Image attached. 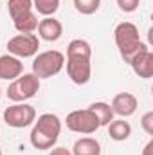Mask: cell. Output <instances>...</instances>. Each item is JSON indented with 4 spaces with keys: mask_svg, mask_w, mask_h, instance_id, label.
<instances>
[{
    "mask_svg": "<svg viewBox=\"0 0 153 155\" xmlns=\"http://www.w3.org/2000/svg\"><path fill=\"white\" fill-rule=\"evenodd\" d=\"M67 76L74 85H86L92 78V47L86 40L74 38L67 45L65 54Z\"/></svg>",
    "mask_w": 153,
    "mask_h": 155,
    "instance_id": "cell-1",
    "label": "cell"
},
{
    "mask_svg": "<svg viewBox=\"0 0 153 155\" xmlns=\"http://www.w3.org/2000/svg\"><path fill=\"white\" fill-rule=\"evenodd\" d=\"M61 126H63V121L56 114L45 112V114L38 116L34 119L31 134H29L31 146L34 150H50V148H54L58 139H60Z\"/></svg>",
    "mask_w": 153,
    "mask_h": 155,
    "instance_id": "cell-2",
    "label": "cell"
},
{
    "mask_svg": "<svg viewBox=\"0 0 153 155\" xmlns=\"http://www.w3.org/2000/svg\"><path fill=\"white\" fill-rule=\"evenodd\" d=\"M114 41H115V47H117L119 54H121V58L124 60V63H128L135 54L150 49L142 41L139 27L133 22H121V24H117L114 29Z\"/></svg>",
    "mask_w": 153,
    "mask_h": 155,
    "instance_id": "cell-3",
    "label": "cell"
},
{
    "mask_svg": "<svg viewBox=\"0 0 153 155\" xmlns=\"http://www.w3.org/2000/svg\"><path fill=\"white\" fill-rule=\"evenodd\" d=\"M65 67V54L60 51H43L38 52L33 58V65H31V72L40 79H49V78L58 76Z\"/></svg>",
    "mask_w": 153,
    "mask_h": 155,
    "instance_id": "cell-4",
    "label": "cell"
},
{
    "mask_svg": "<svg viewBox=\"0 0 153 155\" xmlns=\"http://www.w3.org/2000/svg\"><path fill=\"white\" fill-rule=\"evenodd\" d=\"M40 78L33 72H22L13 81H9V87L5 90V96L13 103H25L27 99L34 97L40 92Z\"/></svg>",
    "mask_w": 153,
    "mask_h": 155,
    "instance_id": "cell-5",
    "label": "cell"
},
{
    "mask_svg": "<svg viewBox=\"0 0 153 155\" xmlns=\"http://www.w3.org/2000/svg\"><path fill=\"white\" fill-rule=\"evenodd\" d=\"M65 126L74 132V134H81V135H92L96 134L101 124L97 121L96 114L86 107V108H77V110H72L70 114H67L65 117Z\"/></svg>",
    "mask_w": 153,
    "mask_h": 155,
    "instance_id": "cell-6",
    "label": "cell"
},
{
    "mask_svg": "<svg viewBox=\"0 0 153 155\" xmlns=\"http://www.w3.org/2000/svg\"><path fill=\"white\" fill-rule=\"evenodd\" d=\"M2 117L9 128H16V130L27 128L36 119V108L29 103H13L4 110Z\"/></svg>",
    "mask_w": 153,
    "mask_h": 155,
    "instance_id": "cell-7",
    "label": "cell"
},
{
    "mask_svg": "<svg viewBox=\"0 0 153 155\" xmlns=\"http://www.w3.org/2000/svg\"><path fill=\"white\" fill-rule=\"evenodd\" d=\"M7 54L24 58H34L40 49V38L34 33H18L16 36L7 40Z\"/></svg>",
    "mask_w": 153,
    "mask_h": 155,
    "instance_id": "cell-8",
    "label": "cell"
},
{
    "mask_svg": "<svg viewBox=\"0 0 153 155\" xmlns=\"http://www.w3.org/2000/svg\"><path fill=\"white\" fill-rule=\"evenodd\" d=\"M110 107H112L114 116H119V117H122V119H126V117L133 116L137 112L139 99L132 92H119V94L114 96Z\"/></svg>",
    "mask_w": 153,
    "mask_h": 155,
    "instance_id": "cell-9",
    "label": "cell"
},
{
    "mask_svg": "<svg viewBox=\"0 0 153 155\" xmlns=\"http://www.w3.org/2000/svg\"><path fill=\"white\" fill-rule=\"evenodd\" d=\"M38 36L40 40H45V41H58V40L63 36V24L54 18V16H43L38 22Z\"/></svg>",
    "mask_w": 153,
    "mask_h": 155,
    "instance_id": "cell-10",
    "label": "cell"
},
{
    "mask_svg": "<svg viewBox=\"0 0 153 155\" xmlns=\"http://www.w3.org/2000/svg\"><path fill=\"white\" fill-rule=\"evenodd\" d=\"M128 65L132 67V71H133L139 78L150 79V78L153 76V52L150 49H146V51L135 54V56L128 61Z\"/></svg>",
    "mask_w": 153,
    "mask_h": 155,
    "instance_id": "cell-11",
    "label": "cell"
},
{
    "mask_svg": "<svg viewBox=\"0 0 153 155\" xmlns=\"http://www.w3.org/2000/svg\"><path fill=\"white\" fill-rule=\"evenodd\" d=\"M24 72V63L20 58L11 56V54H2L0 56V79L13 81Z\"/></svg>",
    "mask_w": 153,
    "mask_h": 155,
    "instance_id": "cell-12",
    "label": "cell"
},
{
    "mask_svg": "<svg viewBox=\"0 0 153 155\" xmlns=\"http://www.w3.org/2000/svg\"><path fill=\"white\" fill-rule=\"evenodd\" d=\"M106 128H108L110 139H112V141H117V143H122V141L130 139V135H132V124H130L128 121H124L122 117L110 121Z\"/></svg>",
    "mask_w": 153,
    "mask_h": 155,
    "instance_id": "cell-13",
    "label": "cell"
},
{
    "mask_svg": "<svg viewBox=\"0 0 153 155\" xmlns=\"http://www.w3.org/2000/svg\"><path fill=\"white\" fill-rule=\"evenodd\" d=\"M72 155H101V143L96 137H81L72 146Z\"/></svg>",
    "mask_w": 153,
    "mask_h": 155,
    "instance_id": "cell-14",
    "label": "cell"
},
{
    "mask_svg": "<svg viewBox=\"0 0 153 155\" xmlns=\"http://www.w3.org/2000/svg\"><path fill=\"white\" fill-rule=\"evenodd\" d=\"M88 108L96 114V117H97V121H99L101 126H108V123L115 119L110 103H105V101H94V103L88 105Z\"/></svg>",
    "mask_w": 153,
    "mask_h": 155,
    "instance_id": "cell-15",
    "label": "cell"
},
{
    "mask_svg": "<svg viewBox=\"0 0 153 155\" xmlns=\"http://www.w3.org/2000/svg\"><path fill=\"white\" fill-rule=\"evenodd\" d=\"M38 22H40L38 15H36L34 11H31V13H27V15H24V16L13 20V27H15L18 33H34L36 27H38Z\"/></svg>",
    "mask_w": 153,
    "mask_h": 155,
    "instance_id": "cell-16",
    "label": "cell"
},
{
    "mask_svg": "<svg viewBox=\"0 0 153 155\" xmlns=\"http://www.w3.org/2000/svg\"><path fill=\"white\" fill-rule=\"evenodd\" d=\"M34 11L33 9V0H9L7 2V13L11 16V20H16L27 13Z\"/></svg>",
    "mask_w": 153,
    "mask_h": 155,
    "instance_id": "cell-17",
    "label": "cell"
},
{
    "mask_svg": "<svg viewBox=\"0 0 153 155\" xmlns=\"http://www.w3.org/2000/svg\"><path fill=\"white\" fill-rule=\"evenodd\" d=\"M33 9L41 16H54L60 9V0H33Z\"/></svg>",
    "mask_w": 153,
    "mask_h": 155,
    "instance_id": "cell-18",
    "label": "cell"
},
{
    "mask_svg": "<svg viewBox=\"0 0 153 155\" xmlns=\"http://www.w3.org/2000/svg\"><path fill=\"white\" fill-rule=\"evenodd\" d=\"M101 5V0H74V7L79 15H85V16H90L94 15Z\"/></svg>",
    "mask_w": 153,
    "mask_h": 155,
    "instance_id": "cell-19",
    "label": "cell"
},
{
    "mask_svg": "<svg viewBox=\"0 0 153 155\" xmlns=\"http://www.w3.org/2000/svg\"><path fill=\"white\" fill-rule=\"evenodd\" d=\"M115 2L122 13H135L141 5V0H115Z\"/></svg>",
    "mask_w": 153,
    "mask_h": 155,
    "instance_id": "cell-20",
    "label": "cell"
},
{
    "mask_svg": "<svg viewBox=\"0 0 153 155\" xmlns=\"http://www.w3.org/2000/svg\"><path fill=\"white\" fill-rule=\"evenodd\" d=\"M141 126H142V130L148 135H153V112L151 110H148L146 114H142V117H141Z\"/></svg>",
    "mask_w": 153,
    "mask_h": 155,
    "instance_id": "cell-21",
    "label": "cell"
},
{
    "mask_svg": "<svg viewBox=\"0 0 153 155\" xmlns=\"http://www.w3.org/2000/svg\"><path fill=\"white\" fill-rule=\"evenodd\" d=\"M49 155H72V152L65 146H54V148H50Z\"/></svg>",
    "mask_w": 153,
    "mask_h": 155,
    "instance_id": "cell-22",
    "label": "cell"
},
{
    "mask_svg": "<svg viewBox=\"0 0 153 155\" xmlns=\"http://www.w3.org/2000/svg\"><path fill=\"white\" fill-rule=\"evenodd\" d=\"M141 155H153V141L150 139L146 144H144V148H142V153Z\"/></svg>",
    "mask_w": 153,
    "mask_h": 155,
    "instance_id": "cell-23",
    "label": "cell"
},
{
    "mask_svg": "<svg viewBox=\"0 0 153 155\" xmlns=\"http://www.w3.org/2000/svg\"><path fill=\"white\" fill-rule=\"evenodd\" d=\"M0 97H2V87H0Z\"/></svg>",
    "mask_w": 153,
    "mask_h": 155,
    "instance_id": "cell-24",
    "label": "cell"
},
{
    "mask_svg": "<svg viewBox=\"0 0 153 155\" xmlns=\"http://www.w3.org/2000/svg\"><path fill=\"white\" fill-rule=\"evenodd\" d=\"M0 155H4V153H2V148H0Z\"/></svg>",
    "mask_w": 153,
    "mask_h": 155,
    "instance_id": "cell-25",
    "label": "cell"
}]
</instances>
